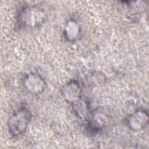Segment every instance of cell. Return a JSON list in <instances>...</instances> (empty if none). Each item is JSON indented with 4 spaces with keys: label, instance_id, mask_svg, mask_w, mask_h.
Here are the masks:
<instances>
[{
    "label": "cell",
    "instance_id": "cell-4",
    "mask_svg": "<svg viewBox=\"0 0 149 149\" xmlns=\"http://www.w3.org/2000/svg\"><path fill=\"white\" fill-rule=\"evenodd\" d=\"M148 123V112L144 109L136 110L130 114L126 119V124L129 128L133 131H140L144 129Z\"/></svg>",
    "mask_w": 149,
    "mask_h": 149
},
{
    "label": "cell",
    "instance_id": "cell-1",
    "mask_svg": "<svg viewBox=\"0 0 149 149\" xmlns=\"http://www.w3.org/2000/svg\"><path fill=\"white\" fill-rule=\"evenodd\" d=\"M45 12L35 5L23 6L17 15L16 24L18 28H35L41 26L45 20Z\"/></svg>",
    "mask_w": 149,
    "mask_h": 149
},
{
    "label": "cell",
    "instance_id": "cell-3",
    "mask_svg": "<svg viewBox=\"0 0 149 149\" xmlns=\"http://www.w3.org/2000/svg\"><path fill=\"white\" fill-rule=\"evenodd\" d=\"M23 86L27 92L36 95L42 94L46 88V83L44 78L40 74L33 72L24 76Z\"/></svg>",
    "mask_w": 149,
    "mask_h": 149
},
{
    "label": "cell",
    "instance_id": "cell-5",
    "mask_svg": "<svg viewBox=\"0 0 149 149\" xmlns=\"http://www.w3.org/2000/svg\"><path fill=\"white\" fill-rule=\"evenodd\" d=\"M61 94L64 100L72 104L83 97L81 87L76 80H70L61 88Z\"/></svg>",
    "mask_w": 149,
    "mask_h": 149
},
{
    "label": "cell",
    "instance_id": "cell-6",
    "mask_svg": "<svg viewBox=\"0 0 149 149\" xmlns=\"http://www.w3.org/2000/svg\"><path fill=\"white\" fill-rule=\"evenodd\" d=\"M63 36L69 42H74L79 39L81 36V27L76 20L70 19L66 22L63 30Z\"/></svg>",
    "mask_w": 149,
    "mask_h": 149
},
{
    "label": "cell",
    "instance_id": "cell-2",
    "mask_svg": "<svg viewBox=\"0 0 149 149\" xmlns=\"http://www.w3.org/2000/svg\"><path fill=\"white\" fill-rule=\"evenodd\" d=\"M31 118V112L27 107L23 106L16 109L8 121L10 134L13 137L23 134L26 132Z\"/></svg>",
    "mask_w": 149,
    "mask_h": 149
}]
</instances>
